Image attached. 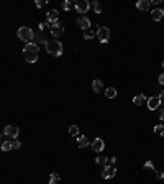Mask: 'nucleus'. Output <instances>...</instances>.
Listing matches in <instances>:
<instances>
[{
  "label": "nucleus",
  "instance_id": "nucleus-1",
  "mask_svg": "<svg viewBox=\"0 0 164 184\" xmlns=\"http://www.w3.org/2000/svg\"><path fill=\"white\" fill-rule=\"evenodd\" d=\"M38 44H34V43H28L25 44V48H23V58L26 59V62H36L38 61Z\"/></svg>",
  "mask_w": 164,
  "mask_h": 184
},
{
  "label": "nucleus",
  "instance_id": "nucleus-2",
  "mask_svg": "<svg viewBox=\"0 0 164 184\" xmlns=\"http://www.w3.org/2000/svg\"><path fill=\"white\" fill-rule=\"evenodd\" d=\"M44 48H46V53H49L51 56L59 58V56L62 54V44H61V41H57V39H51V41H46Z\"/></svg>",
  "mask_w": 164,
  "mask_h": 184
},
{
  "label": "nucleus",
  "instance_id": "nucleus-3",
  "mask_svg": "<svg viewBox=\"0 0 164 184\" xmlns=\"http://www.w3.org/2000/svg\"><path fill=\"white\" fill-rule=\"evenodd\" d=\"M16 34H18V38H20L25 44L33 43V39H34V31L31 30L30 26H20L18 31H16Z\"/></svg>",
  "mask_w": 164,
  "mask_h": 184
},
{
  "label": "nucleus",
  "instance_id": "nucleus-4",
  "mask_svg": "<svg viewBox=\"0 0 164 184\" xmlns=\"http://www.w3.org/2000/svg\"><path fill=\"white\" fill-rule=\"evenodd\" d=\"M97 39L100 43H108L110 39V30L107 26H98L97 28Z\"/></svg>",
  "mask_w": 164,
  "mask_h": 184
},
{
  "label": "nucleus",
  "instance_id": "nucleus-5",
  "mask_svg": "<svg viewBox=\"0 0 164 184\" xmlns=\"http://www.w3.org/2000/svg\"><path fill=\"white\" fill-rule=\"evenodd\" d=\"M148 108L149 110H157V108L161 107V104H162V100H161V97L159 95H153V97H149L148 100Z\"/></svg>",
  "mask_w": 164,
  "mask_h": 184
},
{
  "label": "nucleus",
  "instance_id": "nucleus-6",
  "mask_svg": "<svg viewBox=\"0 0 164 184\" xmlns=\"http://www.w3.org/2000/svg\"><path fill=\"white\" fill-rule=\"evenodd\" d=\"M3 133L7 135V136H10V138H16V136H18V133H20V128L16 125H7L3 128Z\"/></svg>",
  "mask_w": 164,
  "mask_h": 184
},
{
  "label": "nucleus",
  "instance_id": "nucleus-7",
  "mask_svg": "<svg viewBox=\"0 0 164 184\" xmlns=\"http://www.w3.org/2000/svg\"><path fill=\"white\" fill-rule=\"evenodd\" d=\"M74 7H75V10H77V13H85V12L90 8V3L87 2V0H77Z\"/></svg>",
  "mask_w": 164,
  "mask_h": 184
},
{
  "label": "nucleus",
  "instance_id": "nucleus-8",
  "mask_svg": "<svg viewBox=\"0 0 164 184\" xmlns=\"http://www.w3.org/2000/svg\"><path fill=\"white\" fill-rule=\"evenodd\" d=\"M115 174H116V168H115V166H103V171H102V177H103V179H112Z\"/></svg>",
  "mask_w": 164,
  "mask_h": 184
},
{
  "label": "nucleus",
  "instance_id": "nucleus-9",
  "mask_svg": "<svg viewBox=\"0 0 164 184\" xmlns=\"http://www.w3.org/2000/svg\"><path fill=\"white\" fill-rule=\"evenodd\" d=\"M90 146H92V150L93 151H97V153H102L103 151V148H105V143H103V140L102 138H95L92 143H90Z\"/></svg>",
  "mask_w": 164,
  "mask_h": 184
},
{
  "label": "nucleus",
  "instance_id": "nucleus-10",
  "mask_svg": "<svg viewBox=\"0 0 164 184\" xmlns=\"http://www.w3.org/2000/svg\"><path fill=\"white\" fill-rule=\"evenodd\" d=\"M48 23H51V26L54 25H59V13H57V10H51L48 13Z\"/></svg>",
  "mask_w": 164,
  "mask_h": 184
},
{
  "label": "nucleus",
  "instance_id": "nucleus-11",
  "mask_svg": "<svg viewBox=\"0 0 164 184\" xmlns=\"http://www.w3.org/2000/svg\"><path fill=\"white\" fill-rule=\"evenodd\" d=\"M92 89H93L95 94H98V92H105V85H103V82L100 79H93L92 80Z\"/></svg>",
  "mask_w": 164,
  "mask_h": 184
},
{
  "label": "nucleus",
  "instance_id": "nucleus-12",
  "mask_svg": "<svg viewBox=\"0 0 164 184\" xmlns=\"http://www.w3.org/2000/svg\"><path fill=\"white\" fill-rule=\"evenodd\" d=\"M77 25L85 31V30H89V28H90V20L87 18V16L82 15V16H79V18H77Z\"/></svg>",
  "mask_w": 164,
  "mask_h": 184
},
{
  "label": "nucleus",
  "instance_id": "nucleus-13",
  "mask_svg": "<svg viewBox=\"0 0 164 184\" xmlns=\"http://www.w3.org/2000/svg\"><path fill=\"white\" fill-rule=\"evenodd\" d=\"M136 8L141 10V12H148L151 8V2H149V0H138V2H136Z\"/></svg>",
  "mask_w": 164,
  "mask_h": 184
},
{
  "label": "nucleus",
  "instance_id": "nucleus-14",
  "mask_svg": "<svg viewBox=\"0 0 164 184\" xmlns=\"http://www.w3.org/2000/svg\"><path fill=\"white\" fill-rule=\"evenodd\" d=\"M162 16H164L162 8H154V10H151V18H153L154 21H161Z\"/></svg>",
  "mask_w": 164,
  "mask_h": 184
},
{
  "label": "nucleus",
  "instance_id": "nucleus-15",
  "mask_svg": "<svg viewBox=\"0 0 164 184\" xmlns=\"http://www.w3.org/2000/svg\"><path fill=\"white\" fill-rule=\"evenodd\" d=\"M51 33H52V36H54V38H59L61 34L64 33V26L61 25V23H59V25L51 26Z\"/></svg>",
  "mask_w": 164,
  "mask_h": 184
},
{
  "label": "nucleus",
  "instance_id": "nucleus-16",
  "mask_svg": "<svg viewBox=\"0 0 164 184\" xmlns=\"http://www.w3.org/2000/svg\"><path fill=\"white\" fill-rule=\"evenodd\" d=\"M77 143H79V146H80V148H85V146H89V145H90L89 138H87V136H84V135L77 136Z\"/></svg>",
  "mask_w": 164,
  "mask_h": 184
},
{
  "label": "nucleus",
  "instance_id": "nucleus-17",
  "mask_svg": "<svg viewBox=\"0 0 164 184\" xmlns=\"http://www.w3.org/2000/svg\"><path fill=\"white\" fill-rule=\"evenodd\" d=\"M144 102H146V97L143 94H138V95L133 97V104H134V105H143Z\"/></svg>",
  "mask_w": 164,
  "mask_h": 184
},
{
  "label": "nucleus",
  "instance_id": "nucleus-18",
  "mask_svg": "<svg viewBox=\"0 0 164 184\" xmlns=\"http://www.w3.org/2000/svg\"><path fill=\"white\" fill-rule=\"evenodd\" d=\"M34 44H46V39L43 36V33H34Z\"/></svg>",
  "mask_w": 164,
  "mask_h": 184
},
{
  "label": "nucleus",
  "instance_id": "nucleus-19",
  "mask_svg": "<svg viewBox=\"0 0 164 184\" xmlns=\"http://www.w3.org/2000/svg\"><path fill=\"white\" fill-rule=\"evenodd\" d=\"M95 34H97V30H92V28H89V30L84 31V38H85V39H92Z\"/></svg>",
  "mask_w": 164,
  "mask_h": 184
},
{
  "label": "nucleus",
  "instance_id": "nucleus-20",
  "mask_svg": "<svg viewBox=\"0 0 164 184\" xmlns=\"http://www.w3.org/2000/svg\"><path fill=\"white\" fill-rule=\"evenodd\" d=\"M105 95H107L108 99H115V97H116V89H113V87L105 89Z\"/></svg>",
  "mask_w": 164,
  "mask_h": 184
},
{
  "label": "nucleus",
  "instance_id": "nucleus-21",
  "mask_svg": "<svg viewBox=\"0 0 164 184\" xmlns=\"http://www.w3.org/2000/svg\"><path fill=\"white\" fill-rule=\"evenodd\" d=\"M59 181H61V176L56 174V172H52L49 176V184H59Z\"/></svg>",
  "mask_w": 164,
  "mask_h": 184
},
{
  "label": "nucleus",
  "instance_id": "nucleus-22",
  "mask_svg": "<svg viewBox=\"0 0 164 184\" xmlns=\"http://www.w3.org/2000/svg\"><path fill=\"white\" fill-rule=\"evenodd\" d=\"M154 133L159 135V136H164V125H162V123H157V125L154 126Z\"/></svg>",
  "mask_w": 164,
  "mask_h": 184
},
{
  "label": "nucleus",
  "instance_id": "nucleus-23",
  "mask_svg": "<svg viewBox=\"0 0 164 184\" xmlns=\"http://www.w3.org/2000/svg\"><path fill=\"white\" fill-rule=\"evenodd\" d=\"M0 148H2V151H10V150H13V145H11V141H3Z\"/></svg>",
  "mask_w": 164,
  "mask_h": 184
},
{
  "label": "nucleus",
  "instance_id": "nucleus-24",
  "mask_svg": "<svg viewBox=\"0 0 164 184\" xmlns=\"http://www.w3.org/2000/svg\"><path fill=\"white\" fill-rule=\"evenodd\" d=\"M69 135L77 136L79 135V126L77 125H71V126H69Z\"/></svg>",
  "mask_w": 164,
  "mask_h": 184
},
{
  "label": "nucleus",
  "instance_id": "nucleus-25",
  "mask_svg": "<svg viewBox=\"0 0 164 184\" xmlns=\"http://www.w3.org/2000/svg\"><path fill=\"white\" fill-rule=\"evenodd\" d=\"M92 8H93V12H95V13H102V3L100 2H93L92 3Z\"/></svg>",
  "mask_w": 164,
  "mask_h": 184
},
{
  "label": "nucleus",
  "instance_id": "nucleus-26",
  "mask_svg": "<svg viewBox=\"0 0 164 184\" xmlns=\"http://www.w3.org/2000/svg\"><path fill=\"white\" fill-rule=\"evenodd\" d=\"M143 168H144L146 171H156V169H154V164H153V161H146V163L143 164Z\"/></svg>",
  "mask_w": 164,
  "mask_h": 184
},
{
  "label": "nucleus",
  "instance_id": "nucleus-27",
  "mask_svg": "<svg viewBox=\"0 0 164 184\" xmlns=\"http://www.w3.org/2000/svg\"><path fill=\"white\" fill-rule=\"evenodd\" d=\"M95 164H102V166H105V164H107V158H105V156H98V158H95Z\"/></svg>",
  "mask_w": 164,
  "mask_h": 184
},
{
  "label": "nucleus",
  "instance_id": "nucleus-28",
  "mask_svg": "<svg viewBox=\"0 0 164 184\" xmlns=\"http://www.w3.org/2000/svg\"><path fill=\"white\" fill-rule=\"evenodd\" d=\"M71 8H72V2H69V0H66V2H62V10L69 12Z\"/></svg>",
  "mask_w": 164,
  "mask_h": 184
},
{
  "label": "nucleus",
  "instance_id": "nucleus-29",
  "mask_svg": "<svg viewBox=\"0 0 164 184\" xmlns=\"http://www.w3.org/2000/svg\"><path fill=\"white\" fill-rule=\"evenodd\" d=\"M159 120L164 122V104H161V108H159Z\"/></svg>",
  "mask_w": 164,
  "mask_h": 184
},
{
  "label": "nucleus",
  "instance_id": "nucleus-30",
  "mask_svg": "<svg viewBox=\"0 0 164 184\" xmlns=\"http://www.w3.org/2000/svg\"><path fill=\"white\" fill-rule=\"evenodd\" d=\"M46 3H48L46 0H36V7H38V8H43Z\"/></svg>",
  "mask_w": 164,
  "mask_h": 184
},
{
  "label": "nucleus",
  "instance_id": "nucleus-31",
  "mask_svg": "<svg viewBox=\"0 0 164 184\" xmlns=\"http://www.w3.org/2000/svg\"><path fill=\"white\" fill-rule=\"evenodd\" d=\"M11 145H13V150H18V148L21 146V143H20V141H18V140H16V138H15V140L11 141Z\"/></svg>",
  "mask_w": 164,
  "mask_h": 184
},
{
  "label": "nucleus",
  "instance_id": "nucleus-32",
  "mask_svg": "<svg viewBox=\"0 0 164 184\" xmlns=\"http://www.w3.org/2000/svg\"><path fill=\"white\" fill-rule=\"evenodd\" d=\"M156 177L157 179H164V171H156Z\"/></svg>",
  "mask_w": 164,
  "mask_h": 184
},
{
  "label": "nucleus",
  "instance_id": "nucleus-33",
  "mask_svg": "<svg viewBox=\"0 0 164 184\" xmlns=\"http://www.w3.org/2000/svg\"><path fill=\"white\" fill-rule=\"evenodd\" d=\"M157 82L164 85V74H159V77H157Z\"/></svg>",
  "mask_w": 164,
  "mask_h": 184
},
{
  "label": "nucleus",
  "instance_id": "nucleus-34",
  "mask_svg": "<svg viewBox=\"0 0 164 184\" xmlns=\"http://www.w3.org/2000/svg\"><path fill=\"white\" fill-rule=\"evenodd\" d=\"M44 26H48V25H46V23H39V31H43Z\"/></svg>",
  "mask_w": 164,
  "mask_h": 184
},
{
  "label": "nucleus",
  "instance_id": "nucleus-35",
  "mask_svg": "<svg viewBox=\"0 0 164 184\" xmlns=\"http://www.w3.org/2000/svg\"><path fill=\"white\" fill-rule=\"evenodd\" d=\"M151 3H153V5H159V3H161V0H153Z\"/></svg>",
  "mask_w": 164,
  "mask_h": 184
},
{
  "label": "nucleus",
  "instance_id": "nucleus-36",
  "mask_svg": "<svg viewBox=\"0 0 164 184\" xmlns=\"http://www.w3.org/2000/svg\"><path fill=\"white\" fill-rule=\"evenodd\" d=\"M159 97H161V100L164 99V90H161V94H159Z\"/></svg>",
  "mask_w": 164,
  "mask_h": 184
},
{
  "label": "nucleus",
  "instance_id": "nucleus-37",
  "mask_svg": "<svg viewBox=\"0 0 164 184\" xmlns=\"http://www.w3.org/2000/svg\"><path fill=\"white\" fill-rule=\"evenodd\" d=\"M0 145H2V136H0Z\"/></svg>",
  "mask_w": 164,
  "mask_h": 184
},
{
  "label": "nucleus",
  "instance_id": "nucleus-38",
  "mask_svg": "<svg viewBox=\"0 0 164 184\" xmlns=\"http://www.w3.org/2000/svg\"><path fill=\"white\" fill-rule=\"evenodd\" d=\"M162 67H164V61H162Z\"/></svg>",
  "mask_w": 164,
  "mask_h": 184
}]
</instances>
